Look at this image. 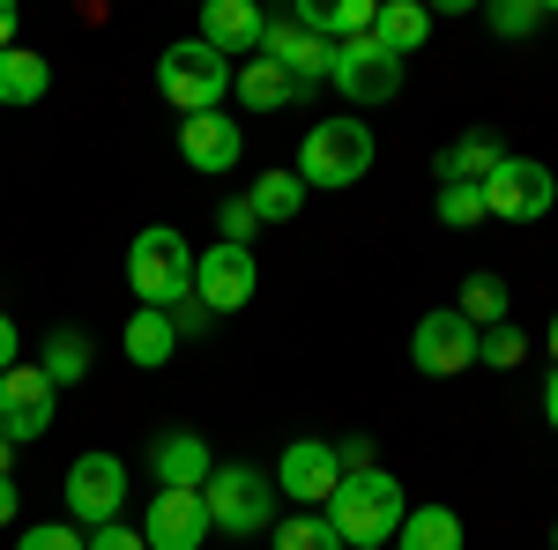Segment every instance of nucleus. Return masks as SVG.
Segmentation results:
<instances>
[{
	"instance_id": "f257e3e1",
	"label": "nucleus",
	"mask_w": 558,
	"mask_h": 550,
	"mask_svg": "<svg viewBox=\"0 0 558 550\" xmlns=\"http://www.w3.org/2000/svg\"><path fill=\"white\" fill-rule=\"evenodd\" d=\"M402 484L387 468H343V484L328 491V528L343 536V550H380L402 528Z\"/></svg>"
},
{
	"instance_id": "f03ea898",
	"label": "nucleus",
	"mask_w": 558,
	"mask_h": 550,
	"mask_svg": "<svg viewBox=\"0 0 558 550\" xmlns=\"http://www.w3.org/2000/svg\"><path fill=\"white\" fill-rule=\"evenodd\" d=\"M128 283L149 313H179L194 297V254H186V239H179L172 223H149L128 246Z\"/></svg>"
},
{
	"instance_id": "7ed1b4c3",
	"label": "nucleus",
	"mask_w": 558,
	"mask_h": 550,
	"mask_svg": "<svg viewBox=\"0 0 558 550\" xmlns=\"http://www.w3.org/2000/svg\"><path fill=\"white\" fill-rule=\"evenodd\" d=\"M202 506H209V528L260 536V528H276V476L254 468V462H223L202 484Z\"/></svg>"
},
{
	"instance_id": "20e7f679",
	"label": "nucleus",
	"mask_w": 558,
	"mask_h": 550,
	"mask_svg": "<svg viewBox=\"0 0 558 550\" xmlns=\"http://www.w3.org/2000/svg\"><path fill=\"white\" fill-rule=\"evenodd\" d=\"M157 89L172 97L186 120H194V112H223V89H231V60H223V52H209L202 38H186V45H172V52L157 60Z\"/></svg>"
},
{
	"instance_id": "39448f33",
	"label": "nucleus",
	"mask_w": 558,
	"mask_h": 550,
	"mask_svg": "<svg viewBox=\"0 0 558 550\" xmlns=\"http://www.w3.org/2000/svg\"><path fill=\"white\" fill-rule=\"evenodd\" d=\"M365 171H373V127L365 120H320L305 134V157H299L305 186H357Z\"/></svg>"
},
{
	"instance_id": "423d86ee",
	"label": "nucleus",
	"mask_w": 558,
	"mask_h": 550,
	"mask_svg": "<svg viewBox=\"0 0 558 550\" xmlns=\"http://www.w3.org/2000/svg\"><path fill=\"white\" fill-rule=\"evenodd\" d=\"M328 83L343 89L350 105H387V97L402 89V60H395L380 38H343L328 52Z\"/></svg>"
},
{
	"instance_id": "0eeeda50",
	"label": "nucleus",
	"mask_w": 558,
	"mask_h": 550,
	"mask_svg": "<svg viewBox=\"0 0 558 550\" xmlns=\"http://www.w3.org/2000/svg\"><path fill=\"white\" fill-rule=\"evenodd\" d=\"M52 410H60V387L45 380L38 365H8L0 372V439L8 447H31L52 431Z\"/></svg>"
},
{
	"instance_id": "6e6552de",
	"label": "nucleus",
	"mask_w": 558,
	"mask_h": 550,
	"mask_svg": "<svg viewBox=\"0 0 558 550\" xmlns=\"http://www.w3.org/2000/svg\"><path fill=\"white\" fill-rule=\"evenodd\" d=\"M558 201V179L536 157H499V171L484 179V216H507V223H536Z\"/></svg>"
},
{
	"instance_id": "1a4fd4ad",
	"label": "nucleus",
	"mask_w": 558,
	"mask_h": 550,
	"mask_svg": "<svg viewBox=\"0 0 558 550\" xmlns=\"http://www.w3.org/2000/svg\"><path fill=\"white\" fill-rule=\"evenodd\" d=\"M68 513H75V528H105V521L128 513V468H120V454H83L68 468Z\"/></svg>"
},
{
	"instance_id": "9d476101",
	"label": "nucleus",
	"mask_w": 558,
	"mask_h": 550,
	"mask_svg": "<svg viewBox=\"0 0 558 550\" xmlns=\"http://www.w3.org/2000/svg\"><path fill=\"white\" fill-rule=\"evenodd\" d=\"M254 283H260V268H254L246 246H223L216 239L209 254H194V305L202 313H239L254 297Z\"/></svg>"
},
{
	"instance_id": "9b49d317",
	"label": "nucleus",
	"mask_w": 558,
	"mask_h": 550,
	"mask_svg": "<svg viewBox=\"0 0 558 550\" xmlns=\"http://www.w3.org/2000/svg\"><path fill=\"white\" fill-rule=\"evenodd\" d=\"M410 357H417V372H432V380H454V372L476 365V328L454 305H447V313H425L417 335H410Z\"/></svg>"
},
{
	"instance_id": "f8f14e48",
	"label": "nucleus",
	"mask_w": 558,
	"mask_h": 550,
	"mask_svg": "<svg viewBox=\"0 0 558 550\" xmlns=\"http://www.w3.org/2000/svg\"><path fill=\"white\" fill-rule=\"evenodd\" d=\"M142 543L149 550H202L209 543V506L202 491H157L142 513Z\"/></svg>"
},
{
	"instance_id": "ddd939ff",
	"label": "nucleus",
	"mask_w": 558,
	"mask_h": 550,
	"mask_svg": "<svg viewBox=\"0 0 558 550\" xmlns=\"http://www.w3.org/2000/svg\"><path fill=\"white\" fill-rule=\"evenodd\" d=\"M343 484V462L328 439H291L283 462H276V491H291L299 506H328V491Z\"/></svg>"
},
{
	"instance_id": "4468645a",
	"label": "nucleus",
	"mask_w": 558,
	"mask_h": 550,
	"mask_svg": "<svg viewBox=\"0 0 558 550\" xmlns=\"http://www.w3.org/2000/svg\"><path fill=\"white\" fill-rule=\"evenodd\" d=\"M328 52H336V45L313 38V30H299L291 15H276V23L260 30V60H276V68H283V75H291L299 89L328 83Z\"/></svg>"
},
{
	"instance_id": "2eb2a0df",
	"label": "nucleus",
	"mask_w": 558,
	"mask_h": 550,
	"mask_svg": "<svg viewBox=\"0 0 558 550\" xmlns=\"http://www.w3.org/2000/svg\"><path fill=\"white\" fill-rule=\"evenodd\" d=\"M239 149H246V127L231 112H194L179 120V157L194 171H239Z\"/></svg>"
},
{
	"instance_id": "dca6fc26",
	"label": "nucleus",
	"mask_w": 558,
	"mask_h": 550,
	"mask_svg": "<svg viewBox=\"0 0 558 550\" xmlns=\"http://www.w3.org/2000/svg\"><path fill=\"white\" fill-rule=\"evenodd\" d=\"M260 30H268V15H260L254 0H209V8H202V45L223 52V60L260 52Z\"/></svg>"
},
{
	"instance_id": "f3484780",
	"label": "nucleus",
	"mask_w": 558,
	"mask_h": 550,
	"mask_svg": "<svg viewBox=\"0 0 558 550\" xmlns=\"http://www.w3.org/2000/svg\"><path fill=\"white\" fill-rule=\"evenodd\" d=\"M149 468L165 476V491H202L209 484V439L202 431H165L157 447H149Z\"/></svg>"
},
{
	"instance_id": "a211bd4d",
	"label": "nucleus",
	"mask_w": 558,
	"mask_h": 550,
	"mask_svg": "<svg viewBox=\"0 0 558 550\" xmlns=\"http://www.w3.org/2000/svg\"><path fill=\"white\" fill-rule=\"evenodd\" d=\"M231 83H239V105H246V112H283V105H299V97H305L276 60H239Z\"/></svg>"
},
{
	"instance_id": "6ab92c4d",
	"label": "nucleus",
	"mask_w": 558,
	"mask_h": 550,
	"mask_svg": "<svg viewBox=\"0 0 558 550\" xmlns=\"http://www.w3.org/2000/svg\"><path fill=\"white\" fill-rule=\"evenodd\" d=\"M395 550H462V513H454V506H417V513H402Z\"/></svg>"
},
{
	"instance_id": "aec40b11",
	"label": "nucleus",
	"mask_w": 558,
	"mask_h": 550,
	"mask_svg": "<svg viewBox=\"0 0 558 550\" xmlns=\"http://www.w3.org/2000/svg\"><path fill=\"white\" fill-rule=\"evenodd\" d=\"M128 357L134 365H142V372H157V365H172V350H179V328H172V313H149V305H142V313H134L128 320Z\"/></svg>"
},
{
	"instance_id": "412c9836",
	"label": "nucleus",
	"mask_w": 558,
	"mask_h": 550,
	"mask_svg": "<svg viewBox=\"0 0 558 550\" xmlns=\"http://www.w3.org/2000/svg\"><path fill=\"white\" fill-rule=\"evenodd\" d=\"M373 38H380L395 60H410V52L432 38V8H417V0H380V23H373Z\"/></svg>"
},
{
	"instance_id": "4be33fe9",
	"label": "nucleus",
	"mask_w": 558,
	"mask_h": 550,
	"mask_svg": "<svg viewBox=\"0 0 558 550\" xmlns=\"http://www.w3.org/2000/svg\"><path fill=\"white\" fill-rule=\"evenodd\" d=\"M45 83H52L45 52H31V45H8L0 52V105H38Z\"/></svg>"
},
{
	"instance_id": "5701e85b",
	"label": "nucleus",
	"mask_w": 558,
	"mask_h": 550,
	"mask_svg": "<svg viewBox=\"0 0 558 550\" xmlns=\"http://www.w3.org/2000/svg\"><path fill=\"white\" fill-rule=\"evenodd\" d=\"M499 157H507V149H499V134H462V142L439 157V186H447V179H462V186H484V179L499 171Z\"/></svg>"
},
{
	"instance_id": "b1692460",
	"label": "nucleus",
	"mask_w": 558,
	"mask_h": 550,
	"mask_svg": "<svg viewBox=\"0 0 558 550\" xmlns=\"http://www.w3.org/2000/svg\"><path fill=\"white\" fill-rule=\"evenodd\" d=\"M299 201H305V179H299V171H260L254 194H246V209H254L260 223H299Z\"/></svg>"
},
{
	"instance_id": "393cba45",
	"label": "nucleus",
	"mask_w": 558,
	"mask_h": 550,
	"mask_svg": "<svg viewBox=\"0 0 558 550\" xmlns=\"http://www.w3.org/2000/svg\"><path fill=\"white\" fill-rule=\"evenodd\" d=\"M38 372H45L52 387H75V380L89 372V335H83V328H52V335H45Z\"/></svg>"
},
{
	"instance_id": "a878e982",
	"label": "nucleus",
	"mask_w": 558,
	"mask_h": 550,
	"mask_svg": "<svg viewBox=\"0 0 558 550\" xmlns=\"http://www.w3.org/2000/svg\"><path fill=\"white\" fill-rule=\"evenodd\" d=\"M454 313H462L470 328H499V320H507V283H499L492 268H476L470 283H462V305H454Z\"/></svg>"
},
{
	"instance_id": "bb28decb",
	"label": "nucleus",
	"mask_w": 558,
	"mask_h": 550,
	"mask_svg": "<svg viewBox=\"0 0 558 550\" xmlns=\"http://www.w3.org/2000/svg\"><path fill=\"white\" fill-rule=\"evenodd\" d=\"M276 550H343V536L328 528V513H291V521H276Z\"/></svg>"
},
{
	"instance_id": "cd10ccee",
	"label": "nucleus",
	"mask_w": 558,
	"mask_h": 550,
	"mask_svg": "<svg viewBox=\"0 0 558 550\" xmlns=\"http://www.w3.org/2000/svg\"><path fill=\"white\" fill-rule=\"evenodd\" d=\"M521 357H529V342H521V328H507V320L476 335V365H492V372H514Z\"/></svg>"
},
{
	"instance_id": "c85d7f7f",
	"label": "nucleus",
	"mask_w": 558,
	"mask_h": 550,
	"mask_svg": "<svg viewBox=\"0 0 558 550\" xmlns=\"http://www.w3.org/2000/svg\"><path fill=\"white\" fill-rule=\"evenodd\" d=\"M439 223H454V231L484 223V186H462V179H447V186H439Z\"/></svg>"
},
{
	"instance_id": "c756f323",
	"label": "nucleus",
	"mask_w": 558,
	"mask_h": 550,
	"mask_svg": "<svg viewBox=\"0 0 558 550\" xmlns=\"http://www.w3.org/2000/svg\"><path fill=\"white\" fill-rule=\"evenodd\" d=\"M492 30H499V38H536V30H544V8H536V0H499V8H492Z\"/></svg>"
},
{
	"instance_id": "7c9ffc66",
	"label": "nucleus",
	"mask_w": 558,
	"mask_h": 550,
	"mask_svg": "<svg viewBox=\"0 0 558 550\" xmlns=\"http://www.w3.org/2000/svg\"><path fill=\"white\" fill-rule=\"evenodd\" d=\"M15 550H83V528H75V521H68V528H60V521H45V528H23Z\"/></svg>"
},
{
	"instance_id": "2f4dec72",
	"label": "nucleus",
	"mask_w": 558,
	"mask_h": 550,
	"mask_svg": "<svg viewBox=\"0 0 558 550\" xmlns=\"http://www.w3.org/2000/svg\"><path fill=\"white\" fill-rule=\"evenodd\" d=\"M83 550H149L142 543V528H128V521H105V528H89Z\"/></svg>"
},
{
	"instance_id": "473e14b6",
	"label": "nucleus",
	"mask_w": 558,
	"mask_h": 550,
	"mask_svg": "<svg viewBox=\"0 0 558 550\" xmlns=\"http://www.w3.org/2000/svg\"><path fill=\"white\" fill-rule=\"evenodd\" d=\"M216 223H223V246H246V239L260 231V216L246 209V201H223V209H216Z\"/></svg>"
},
{
	"instance_id": "72a5a7b5",
	"label": "nucleus",
	"mask_w": 558,
	"mask_h": 550,
	"mask_svg": "<svg viewBox=\"0 0 558 550\" xmlns=\"http://www.w3.org/2000/svg\"><path fill=\"white\" fill-rule=\"evenodd\" d=\"M8 365H23V335H15V320L0 313V372H8Z\"/></svg>"
},
{
	"instance_id": "f704fd0d",
	"label": "nucleus",
	"mask_w": 558,
	"mask_h": 550,
	"mask_svg": "<svg viewBox=\"0 0 558 550\" xmlns=\"http://www.w3.org/2000/svg\"><path fill=\"white\" fill-rule=\"evenodd\" d=\"M172 328H179V335H202V328H209V313H202V305H179Z\"/></svg>"
},
{
	"instance_id": "c9c22d12",
	"label": "nucleus",
	"mask_w": 558,
	"mask_h": 550,
	"mask_svg": "<svg viewBox=\"0 0 558 550\" xmlns=\"http://www.w3.org/2000/svg\"><path fill=\"white\" fill-rule=\"evenodd\" d=\"M15 513H23V491H15V476H0V528H8Z\"/></svg>"
},
{
	"instance_id": "e433bc0d",
	"label": "nucleus",
	"mask_w": 558,
	"mask_h": 550,
	"mask_svg": "<svg viewBox=\"0 0 558 550\" xmlns=\"http://www.w3.org/2000/svg\"><path fill=\"white\" fill-rule=\"evenodd\" d=\"M8 45H15V8L0 0V52H8Z\"/></svg>"
},
{
	"instance_id": "4c0bfd02",
	"label": "nucleus",
	"mask_w": 558,
	"mask_h": 550,
	"mask_svg": "<svg viewBox=\"0 0 558 550\" xmlns=\"http://www.w3.org/2000/svg\"><path fill=\"white\" fill-rule=\"evenodd\" d=\"M544 417H551V431H558V372H551V387H544Z\"/></svg>"
},
{
	"instance_id": "58836bf2",
	"label": "nucleus",
	"mask_w": 558,
	"mask_h": 550,
	"mask_svg": "<svg viewBox=\"0 0 558 550\" xmlns=\"http://www.w3.org/2000/svg\"><path fill=\"white\" fill-rule=\"evenodd\" d=\"M8 462H15V447H8V439H0V476H8Z\"/></svg>"
},
{
	"instance_id": "ea45409f",
	"label": "nucleus",
	"mask_w": 558,
	"mask_h": 550,
	"mask_svg": "<svg viewBox=\"0 0 558 550\" xmlns=\"http://www.w3.org/2000/svg\"><path fill=\"white\" fill-rule=\"evenodd\" d=\"M551 357H558V320H551Z\"/></svg>"
},
{
	"instance_id": "a19ab883",
	"label": "nucleus",
	"mask_w": 558,
	"mask_h": 550,
	"mask_svg": "<svg viewBox=\"0 0 558 550\" xmlns=\"http://www.w3.org/2000/svg\"><path fill=\"white\" fill-rule=\"evenodd\" d=\"M551 543H558V528H551Z\"/></svg>"
}]
</instances>
